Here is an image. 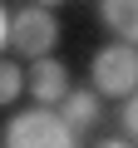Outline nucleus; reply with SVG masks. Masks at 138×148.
<instances>
[{"label": "nucleus", "instance_id": "obj_6", "mask_svg": "<svg viewBox=\"0 0 138 148\" xmlns=\"http://www.w3.org/2000/svg\"><path fill=\"white\" fill-rule=\"evenodd\" d=\"M99 20L118 35V40H138V0H99Z\"/></svg>", "mask_w": 138, "mask_h": 148}, {"label": "nucleus", "instance_id": "obj_7", "mask_svg": "<svg viewBox=\"0 0 138 148\" xmlns=\"http://www.w3.org/2000/svg\"><path fill=\"white\" fill-rule=\"evenodd\" d=\"M25 94V69L20 59H0V104H15Z\"/></svg>", "mask_w": 138, "mask_h": 148}, {"label": "nucleus", "instance_id": "obj_8", "mask_svg": "<svg viewBox=\"0 0 138 148\" xmlns=\"http://www.w3.org/2000/svg\"><path fill=\"white\" fill-rule=\"evenodd\" d=\"M118 133H123V138H138V99H133V94L118 99Z\"/></svg>", "mask_w": 138, "mask_h": 148}, {"label": "nucleus", "instance_id": "obj_2", "mask_svg": "<svg viewBox=\"0 0 138 148\" xmlns=\"http://www.w3.org/2000/svg\"><path fill=\"white\" fill-rule=\"evenodd\" d=\"M5 45L20 49V59L49 54V49L59 45V20H54V10H49V5H35V0H30L25 10H15L10 25H5Z\"/></svg>", "mask_w": 138, "mask_h": 148}, {"label": "nucleus", "instance_id": "obj_5", "mask_svg": "<svg viewBox=\"0 0 138 148\" xmlns=\"http://www.w3.org/2000/svg\"><path fill=\"white\" fill-rule=\"evenodd\" d=\"M54 114L74 128V133H89V128H99V119H104V99H99L94 84H89V89H74V84H69L64 99L54 104Z\"/></svg>", "mask_w": 138, "mask_h": 148}, {"label": "nucleus", "instance_id": "obj_10", "mask_svg": "<svg viewBox=\"0 0 138 148\" xmlns=\"http://www.w3.org/2000/svg\"><path fill=\"white\" fill-rule=\"evenodd\" d=\"M5 25H10V15L0 10V49H5Z\"/></svg>", "mask_w": 138, "mask_h": 148}, {"label": "nucleus", "instance_id": "obj_9", "mask_svg": "<svg viewBox=\"0 0 138 148\" xmlns=\"http://www.w3.org/2000/svg\"><path fill=\"white\" fill-rule=\"evenodd\" d=\"M99 148H133V138H123V133L118 138H99Z\"/></svg>", "mask_w": 138, "mask_h": 148}, {"label": "nucleus", "instance_id": "obj_1", "mask_svg": "<svg viewBox=\"0 0 138 148\" xmlns=\"http://www.w3.org/2000/svg\"><path fill=\"white\" fill-rule=\"evenodd\" d=\"M5 148H79V133L69 128L54 109L35 104L5 123Z\"/></svg>", "mask_w": 138, "mask_h": 148}, {"label": "nucleus", "instance_id": "obj_11", "mask_svg": "<svg viewBox=\"0 0 138 148\" xmlns=\"http://www.w3.org/2000/svg\"><path fill=\"white\" fill-rule=\"evenodd\" d=\"M35 5H64V0H35Z\"/></svg>", "mask_w": 138, "mask_h": 148}, {"label": "nucleus", "instance_id": "obj_4", "mask_svg": "<svg viewBox=\"0 0 138 148\" xmlns=\"http://www.w3.org/2000/svg\"><path fill=\"white\" fill-rule=\"evenodd\" d=\"M64 89H69V69H64L54 54L30 59V69H25V94H35V104L54 109V104L64 99Z\"/></svg>", "mask_w": 138, "mask_h": 148}, {"label": "nucleus", "instance_id": "obj_3", "mask_svg": "<svg viewBox=\"0 0 138 148\" xmlns=\"http://www.w3.org/2000/svg\"><path fill=\"white\" fill-rule=\"evenodd\" d=\"M89 79H94L99 99H123V94H133V89H138V49H133L128 40L104 45V49L94 54V64H89Z\"/></svg>", "mask_w": 138, "mask_h": 148}]
</instances>
